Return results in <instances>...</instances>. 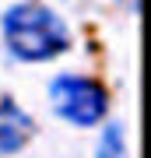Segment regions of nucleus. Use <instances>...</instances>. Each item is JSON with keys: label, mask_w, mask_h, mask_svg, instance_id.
I'll use <instances>...</instances> for the list:
<instances>
[{"label": "nucleus", "mask_w": 151, "mask_h": 158, "mask_svg": "<svg viewBox=\"0 0 151 158\" xmlns=\"http://www.w3.org/2000/svg\"><path fill=\"white\" fill-rule=\"evenodd\" d=\"M4 39L18 60H53L70 46L67 25L42 4H14L4 14Z\"/></svg>", "instance_id": "nucleus-1"}, {"label": "nucleus", "mask_w": 151, "mask_h": 158, "mask_svg": "<svg viewBox=\"0 0 151 158\" xmlns=\"http://www.w3.org/2000/svg\"><path fill=\"white\" fill-rule=\"evenodd\" d=\"M99 158H127V137L120 123H109L99 141Z\"/></svg>", "instance_id": "nucleus-4"}, {"label": "nucleus", "mask_w": 151, "mask_h": 158, "mask_svg": "<svg viewBox=\"0 0 151 158\" xmlns=\"http://www.w3.org/2000/svg\"><path fill=\"white\" fill-rule=\"evenodd\" d=\"M32 137V116L25 113L18 102L0 98V155L21 151Z\"/></svg>", "instance_id": "nucleus-3"}, {"label": "nucleus", "mask_w": 151, "mask_h": 158, "mask_svg": "<svg viewBox=\"0 0 151 158\" xmlns=\"http://www.w3.org/2000/svg\"><path fill=\"white\" fill-rule=\"evenodd\" d=\"M53 109L74 127H95L106 119L109 95L95 77H81V74H60L49 85Z\"/></svg>", "instance_id": "nucleus-2"}]
</instances>
